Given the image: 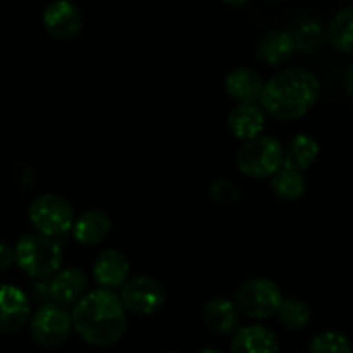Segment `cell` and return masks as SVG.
Segmentation results:
<instances>
[{"label":"cell","instance_id":"6da1fadb","mask_svg":"<svg viewBox=\"0 0 353 353\" xmlns=\"http://www.w3.org/2000/svg\"><path fill=\"white\" fill-rule=\"evenodd\" d=\"M72 330L93 347H112L128 327L126 310L114 292L92 290L71 310Z\"/></svg>","mask_w":353,"mask_h":353},{"label":"cell","instance_id":"7a4b0ae2","mask_svg":"<svg viewBox=\"0 0 353 353\" xmlns=\"http://www.w3.org/2000/svg\"><path fill=\"white\" fill-rule=\"evenodd\" d=\"M321 85L310 69L293 65L276 72L262 86L261 107L279 121H295L305 116L319 97Z\"/></svg>","mask_w":353,"mask_h":353},{"label":"cell","instance_id":"3957f363","mask_svg":"<svg viewBox=\"0 0 353 353\" xmlns=\"http://www.w3.org/2000/svg\"><path fill=\"white\" fill-rule=\"evenodd\" d=\"M14 264L34 279L50 278L62 268V245L43 234H23L14 247Z\"/></svg>","mask_w":353,"mask_h":353},{"label":"cell","instance_id":"277c9868","mask_svg":"<svg viewBox=\"0 0 353 353\" xmlns=\"http://www.w3.org/2000/svg\"><path fill=\"white\" fill-rule=\"evenodd\" d=\"M28 219L38 234L61 243L62 238L71 233L76 216L68 199L57 193H41L31 200Z\"/></svg>","mask_w":353,"mask_h":353},{"label":"cell","instance_id":"5b68a950","mask_svg":"<svg viewBox=\"0 0 353 353\" xmlns=\"http://www.w3.org/2000/svg\"><path fill=\"white\" fill-rule=\"evenodd\" d=\"M283 299L281 288L272 279L252 278L238 286L233 303L240 316L261 321L276 316Z\"/></svg>","mask_w":353,"mask_h":353},{"label":"cell","instance_id":"8992f818","mask_svg":"<svg viewBox=\"0 0 353 353\" xmlns=\"http://www.w3.org/2000/svg\"><path fill=\"white\" fill-rule=\"evenodd\" d=\"M238 171L252 179L271 178L283 165V145L276 138L259 134L243 141L236 155Z\"/></svg>","mask_w":353,"mask_h":353},{"label":"cell","instance_id":"52a82bcc","mask_svg":"<svg viewBox=\"0 0 353 353\" xmlns=\"http://www.w3.org/2000/svg\"><path fill=\"white\" fill-rule=\"evenodd\" d=\"M117 299L126 312L145 317L157 314L164 307L168 295L161 281L148 274H137L126 279Z\"/></svg>","mask_w":353,"mask_h":353},{"label":"cell","instance_id":"ba28073f","mask_svg":"<svg viewBox=\"0 0 353 353\" xmlns=\"http://www.w3.org/2000/svg\"><path fill=\"white\" fill-rule=\"evenodd\" d=\"M72 331L71 312L54 302L41 303L30 317V333L34 343L57 348L69 340Z\"/></svg>","mask_w":353,"mask_h":353},{"label":"cell","instance_id":"9c48e42d","mask_svg":"<svg viewBox=\"0 0 353 353\" xmlns=\"http://www.w3.org/2000/svg\"><path fill=\"white\" fill-rule=\"evenodd\" d=\"M45 31L59 41H69L79 34L83 16L79 7L71 0H54L48 3L41 16Z\"/></svg>","mask_w":353,"mask_h":353},{"label":"cell","instance_id":"30bf717a","mask_svg":"<svg viewBox=\"0 0 353 353\" xmlns=\"http://www.w3.org/2000/svg\"><path fill=\"white\" fill-rule=\"evenodd\" d=\"M31 317L26 293L14 285L0 286V333L14 334L23 330Z\"/></svg>","mask_w":353,"mask_h":353},{"label":"cell","instance_id":"8fae6325","mask_svg":"<svg viewBox=\"0 0 353 353\" xmlns=\"http://www.w3.org/2000/svg\"><path fill=\"white\" fill-rule=\"evenodd\" d=\"M92 278L100 290L114 292L130 278V261L116 248L102 250L93 261Z\"/></svg>","mask_w":353,"mask_h":353},{"label":"cell","instance_id":"7c38bea8","mask_svg":"<svg viewBox=\"0 0 353 353\" xmlns=\"http://www.w3.org/2000/svg\"><path fill=\"white\" fill-rule=\"evenodd\" d=\"M48 285H50V302L64 309L76 305L88 293V278L78 268H61L48 278Z\"/></svg>","mask_w":353,"mask_h":353},{"label":"cell","instance_id":"4fadbf2b","mask_svg":"<svg viewBox=\"0 0 353 353\" xmlns=\"http://www.w3.org/2000/svg\"><path fill=\"white\" fill-rule=\"evenodd\" d=\"M296 52L293 38L288 31L269 30L262 34L255 45V55L259 61L269 68L285 65Z\"/></svg>","mask_w":353,"mask_h":353},{"label":"cell","instance_id":"5bb4252c","mask_svg":"<svg viewBox=\"0 0 353 353\" xmlns=\"http://www.w3.org/2000/svg\"><path fill=\"white\" fill-rule=\"evenodd\" d=\"M265 112L259 103H238L228 116V130L236 140L248 141L262 134Z\"/></svg>","mask_w":353,"mask_h":353},{"label":"cell","instance_id":"9a60e30c","mask_svg":"<svg viewBox=\"0 0 353 353\" xmlns=\"http://www.w3.org/2000/svg\"><path fill=\"white\" fill-rule=\"evenodd\" d=\"M110 230H112L110 217L103 210L90 209L76 217L71 234L83 247H93L102 243L109 236Z\"/></svg>","mask_w":353,"mask_h":353},{"label":"cell","instance_id":"2e32d148","mask_svg":"<svg viewBox=\"0 0 353 353\" xmlns=\"http://www.w3.org/2000/svg\"><path fill=\"white\" fill-rule=\"evenodd\" d=\"M262 86L264 81L261 74L247 65L231 69L224 79V90L230 99L236 100L238 103H257L261 99Z\"/></svg>","mask_w":353,"mask_h":353},{"label":"cell","instance_id":"e0dca14e","mask_svg":"<svg viewBox=\"0 0 353 353\" xmlns=\"http://www.w3.org/2000/svg\"><path fill=\"white\" fill-rule=\"evenodd\" d=\"M231 353H279V341L269 327L261 324L238 327L231 340Z\"/></svg>","mask_w":353,"mask_h":353},{"label":"cell","instance_id":"ac0fdd59","mask_svg":"<svg viewBox=\"0 0 353 353\" xmlns=\"http://www.w3.org/2000/svg\"><path fill=\"white\" fill-rule=\"evenodd\" d=\"M203 324L209 327L212 333L219 336H230L236 333L240 327L241 316L238 314L233 300L228 299H212L203 305L202 310Z\"/></svg>","mask_w":353,"mask_h":353},{"label":"cell","instance_id":"d6986e66","mask_svg":"<svg viewBox=\"0 0 353 353\" xmlns=\"http://www.w3.org/2000/svg\"><path fill=\"white\" fill-rule=\"evenodd\" d=\"M319 157V143L312 134L299 133L283 148V165L303 172Z\"/></svg>","mask_w":353,"mask_h":353},{"label":"cell","instance_id":"ffe728a7","mask_svg":"<svg viewBox=\"0 0 353 353\" xmlns=\"http://www.w3.org/2000/svg\"><path fill=\"white\" fill-rule=\"evenodd\" d=\"M271 190L279 200L295 202V200L302 199V195L305 193V179H303L302 172L281 165L271 176Z\"/></svg>","mask_w":353,"mask_h":353},{"label":"cell","instance_id":"44dd1931","mask_svg":"<svg viewBox=\"0 0 353 353\" xmlns=\"http://www.w3.org/2000/svg\"><path fill=\"white\" fill-rule=\"evenodd\" d=\"M327 40L334 50L352 54L353 50V10L350 7L338 10L327 28Z\"/></svg>","mask_w":353,"mask_h":353},{"label":"cell","instance_id":"7402d4cb","mask_svg":"<svg viewBox=\"0 0 353 353\" xmlns=\"http://www.w3.org/2000/svg\"><path fill=\"white\" fill-rule=\"evenodd\" d=\"M276 316H278L279 323L286 330L300 331L305 330L310 324V321H312V310H310L309 303L300 299H283Z\"/></svg>","mask_w":353,"mask_h":353},{"label":"cell","instance_id":"603a6c76","mask_svg":"<svg viewBox=\"0 0 353 353\" xmlns=\"http://www.w3.org/2000/svg\"><path fill=\"white\" fill-rule=\"evenodd\" d=\"M309 353H352V345L343 333L324 331L312 338Z\"/></svg>","mask_w":353,"mask_h":353},{"label":"cell","instance_id":"cb8c5ba5","mask_svg":"<svg viewBox=\"0 0 353 353\" xmlns=\"http://www.w3.org/2000/svg\"><path fill=\"white\" fill-rule=\"evenodd\" d=\"M290 34H292L296 50L312 52L316 50L317 45L321 43L323 28H321V24L317 23V21H305V23L300 24V26Z\"/></svg>","mask_w":353,"mask_h":353},{"label":"cell","instance_id":"d4e9b609","mask_svg":"<svg viewBox=\"0 0 353 353\" xmlns=\"http://www.w3.org/2000/svg\"><path fill=\"white\" fill-rule=\"evenodd\" d=\"M209 195L216 203H221V205H233V203H236L240 200L241 192L234 181L226 178H219L210 183Z\"/></svg>","mask_w":353,"mask_h":353},{"label":"cell","instance_id":"484cf974","mask_svg":"<svg viewBox=\"0 0 353 353\" xmlns=\"http://www.w3.org/2000/svg\"><path fill=\"white\" fill-rule=\"evenodd\" d=\"M33 295L40 303L50 302V285H48V278L37 279V283H33Z\"/></svg>","mask_w":353,"mask_h":353},{"label":"cell","instance_id":"4316f807","mask_svg":"<svg viewBox=\"0 0 353 353\" xmlns=\"http://www.w3.org/2000/svg\"><path fill=\"white\" fill-rule=\"evenodd\" d=\"M14 264V248L0 241V271H7Z\"/></svg>","mask_w":353,"mask_h":353},{"label":"cell","instance_id":"83f0119b","mask_svg":"<svg viewBox=\"0 0 353 353\" xmlns=\"http://www.w3.org/2000/svg\"><path fill=\"white\" fill-rule=\"evenodd\" d=\"M345 88H347V95L353 97V69L350 68L347 71V76H345Z\"/></svg>","mask_w":353,"mask_h":353},{"label":"cell","instance_id":"f1b7e54d","mask_svg":"<svg viewBox=\"0 0 353 353\" xmlns=\"http://www.w3.org/2000/svg\"><path fill=\"white\" fill-rule=\"evenodd\" d=\"M196 353H224V352L219 350V348H203V350H200Z\"/></svg>","mask_w":353,"mask_h":353},{"label":"cell","instance_id":"f546056e","mask_svg":"<svg viewBox=\"0 0 353 353\" xmlns=\"http://www.w3.org/2000/svg\"><path fill=\"white\" fill-rule=\"evenodd\" d=\"M223 2L230 3V6H241V3H245V0H223Z\"/></svg>","mask_w":353,"mask_h":353},{"label":"cell","instance_id":"4dcf8cb0","mask_svg":"<svg viewBox=\"0 0 353 353\" xmlns=\"http://www.w3.org/2000/svg\"><path fill=\"white\" fill-rule=\"evenodd\" d=\"M165 353H178V352H165Z\"/></svg>","mask_w":353,"mask_h":353},{"label":"cell","instance_id":"1f68e13d","mask_svg":"<svg viewBox=\"0 0 353 353\" xmlns=\"http://www.w3.org/2000/svg\"><path fill=\"white\" fill-rule=\"evenodd\" d=\"M299 353H300V352H299Z\"/></svg>","mask_w":353,"mask_h":353}]
</instances>
